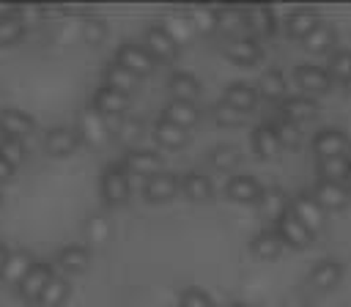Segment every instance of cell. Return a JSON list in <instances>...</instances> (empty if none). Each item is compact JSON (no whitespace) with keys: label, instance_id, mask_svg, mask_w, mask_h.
Wrapping results in <instances>:
<instances>
[{"label":"cell","instance_id":"4316f807","mask_svg":"<svg viewBox=\"0 0 351 307\" xmlns=\"http://www.w3.org/2000/svg\"><path fill=\"white\" fill-rule=\"evenodd\" d=\"M167 85H170L173 99H181V101H192L195 104V99L200 96V79L195 74H189V71H173Z\"/></svg>","mask_w":351,"mask_h":307},{"label":"cell","instance_id":"681fc988","mask_svg":"<svg viewBox=\"0 0 351 307\" xmlns=\"http://www.w3.org/2000/svg\"><path fill=\"white\" fill-rule=\"evenodd\" d=\"M41 16H44V8H41V5H36V3H30V5H19V19H22L25 27H30L33 22H38Z\"/></svg>","mask_w":351,"mask_h":307},{"label":"cell","instance_id":"d6986e66","mask_svg":"<svg viewBox=\"0 0 351 307\" xmlns=\"http://www.w3.org/2000/svg\"><path fill=\"white\" fill-rule=\"evenodd\" d=\"M318 25H321V16H318L313 8H296V11H291L288 19H285V33H288L291 38L304 41Z\"/></svg>","mask_w":351,"mask_h":307},{"label":"cell","instance_id":"836d02e7","mask_svg":"<svg viewBox=\"0 0 351 307\" xmlns=\"http://www.w3.org/2000/svg\"><path fill=\"white\" fill-rule=\"evenodd\" d=\"M285 90H288V82L280 69H269L261 74V82H258L261 96H266L269 101H280V99H285Z\"/></svg>","mask_w":351,"mask_h":307},{"label":"cell","instance_id":"816d5d0a","mask_svg":"<svg viewBox=\"0 0 351 307\" xmlns=\"http://www.w3.org/2000/svg\"><path fill=\"white\" fill-rule=\"evenodd\" d=\"M16 14H19V5H16V3H0V19L16 16Z\"/></svg>","mask_w":351,"mask_h":307},{"label":"cell","instance_id":"b9f144b4","mask_svg":"<svg viewBox=\"0 0 351 307\" xmlns=\"http://www.w3.org/2000/svg\"><path fill=\"white\" fill-rule=\"evenodd\" d=\"M162 27H165V30H167L178 44H184V41L189 38V33L195 30V27H192V22H189L186 16H178V14H167V16H165V22H162Z\"/></svg>","mask_w":351,"mask_h":307},{"label":"cell","instance_id":"ee69618b","mask_svg":"<svg viewBox=\"0 0 351 307\" xmlns=\"http://www.w3.org/2000/svg\"><path fill=\"white\" fill-rule=\"evenodd\" d=\"M22 33H25V25H22L19 14L16 16H8V19H0V47H8L14 41H19Z\"/></svg>","mask_w":351,"mask_h":307},{"label":"cell","instance_id":"ab89813d","mask_svg":"<svg viewBox=\"0 0 351 307\" xmlns=\"http://www.w3.org/2000/svg\"><path fill=\"white\" fill-rule=\"evenodd\" d=\"M271 126H274V132H277L282 148H299V145H302V129H299V123H293V121H288V118L280 115Z\"/></svg>","mask_w":351,"mask_h":307},{"label":"cell","instance_id":"f546056e","mask_svg":"<svg viewBox=\"0 0 351 307\" xmlns=\"http://www.w3.org/2000/svg\"><path fill=\"white\" fill-rule=\"evenodd\" d=\"M181 192L192 200V203H206L211 200L214 195V186H211V178L206 173H186L181 178Z\"/></svg>","mask_w":351,"mask_h":307},{"label":"cell","instance_id":"d4e9b609","mask_svg":"<svg viewBox=\"0 0 351 307\" xmlns=\"http://www.w3.org/2000/svg\"><path fill=\"white\" fill-rule=\"evenodd\" d=\"M280 148H282V143H280V137H277V132H274L271 123H261L252 132V151L261 159H274L280 154Z\"/></svg>","mask_w":351,"mask_h":307},{"label":"cell","instance_id":"603a6c76","mask_svg":"<svg viewBox=\"0 0 351 307\" xmlns=\"http://www.w3.org/2000/svg\"><path fill=\"white\" fill-rule=\"evenodd\" d=\"M244 19H247V30L255 33V36H271L277 30V19H274V11L269 5H250L244 8Z\"/></svg>","mask_w":351,"mask_h":307},{"label":"cell","instance_id":"db71d44e","mask_svg":"<svg viewBox=\"0 0 351 307\" xmlns=\"http://www.w3.org/2000/svg\"><path fill=\"white\" fill-rule=\"evenodd\" d=\"M346 189H348V195H351V170H348V175H346Z\"/></svg>","mask_w":351,"mask_h":307},{"label":"cell","instance_id":"e0dca14e","mask_svg":"<svg viewBox=\"0 0 351 307\" xmlns=\"http://www.w3.org/2000/svg\"><path fill=\"white\" fill-rule=\"evenodd\" d=\"M225 195L236 203H255V200H261L263 189L255 175H230L225 184Z\"/></svg>","mask_w":351,"mask_h":307},{"label":"cell","instance_id":"f6af8a7d","mask_svg":"<svg viewBox=\"0 0 351 307\" xmlns=\"http://www.w3.org/2000/svg\"><path fill=\"white\" fill-rule=\"evenodd\" d=\"M211 164H214L217 170H233V167L239 164V151H236L233 145H219V148H214V154H211Z\"/></svg>","mask_w":351,"mask_h":307},{"label":"cell","instance_id":"4fadbf2b","mask_svg":"<svg viewBox=\"0 0 351 307\" xmlns=\"http://www.w3.org/2000/svg\"><path fill=\"white\" fill-rule=\"evenodd\" d=\"M293 79H296V85H299L304 93H324V90L332 88V77H329V71L321 69V66H310V63L296 66Z\"/></svg>","mask_w":351,"mask_h":307},{"label":"cell","instance_id":"5b68a950","mask_svg":"<svg viewBox=\"0 0 351 307\" xmlns=\"http://www.w3.org/2000/svg\"><path fill=\"white\" fill-rule=\"evenodd\" d=\"M291 211L296 214V219H299L313 236L321 233L324 225H326V211L318 206V200H315L310 192H302V195L291 197Z\"/></svg>","mask_w":351,"mask_h":307},{"label":"cell","instance_id":"ac0fdd59","mask_svg":"<svg viewBox=\"0 0 351 307\" xmlns=\"http://www.w3.org/2000/svg\"><path fill=\"white\" fill-rule=\"evenodd\" d=\"M258 206H261L263 219H269V222H274V225L291 211V200H288V195H285L280 186H269V189H263Z\"/></svg>","mask_w":351,"mask_h":307},{"label":"cell","instance_id":"f35d334b","mask_svg":"<svg viewBox=\"0 0 351 307\" xmlns=\"http://www.w3.org/2000/svg\"><path fill=\"white\" fill-rule=\"evenodd\" d=\"M329 77L332 79H340V82H351V52L348 49H335L332 58H329V66H326Z\"/></svg>","mask_w":351,"mask_h":307},{"label":"cell","instance_id":"2e32d148","mask_svg":"<svg viewBox=\"0 0 351 307\" xmlns=\"http://www.w3.org/2000/svg\"><path fill=\"white\" fill-rule=\"evenodd\" d=\"M178 186H181V178H176L173 173H156V175H151L145 181L143 195L151 203H165V200H173L176 197Z\"/></svg>","mask_w":351,"mask_h":307},{"label":"cell","instance_id":"f1b7e54d","mask_svg":"<svg viewBox=\"0 0 351 307\" xmlns=\"http://www.w3.org/2000/svg\"><path fill=\"white\" fill-rule=\"evenodd\" d=\"M154 140H156L162 148L176 151V148H184V145H186L189 134H186V129H181V126H176V123H170V121H165V118H159V121L154 123Z\"/></svg>","mask_w":351,"mask_h":307},{"label":"cell","instance_id":"e575fe53","mask_svg":"<svg viewBox=\"0 0 351 307\" xmlns=\"http://www.w3.org/2000/svg\"><path fill=\"white\" fill-rule=\"evenodd\" d=\"M104 85H107V88H115V90H121V93L129 96V93L137 88V77L112 60V63H107V69H104Z\"/></svg>","mask_w":351,"mask_h":307},{"label":"cell","instance_id":"ba28073f","mask_svg":"<svg viewBox=\"0 0 351 307\" xmlns=\"http://www.w3.org/2000/svg\"><path fill=\"white\" fill-rule=\"evenodd\" d=\"M90 110L99 112L101 118H123V112L129 110V96L115 90V88H96L93 99H90Z\"/></svg>","mask_w":351,"mask_h":307},{"label":"cell","instance_id":"4dcf8cb0","mask_svg":"<svg viewBox=\"0 0 351 307\" xmlns=\"http://www.w3.org/2000/svg\"><path fill=\"white\" fill-rule=\"evenodd\" d=\"M282 247H285V244H282V238L277 236V230H261V233L250 241L252 255L261 258V260H274V258H280Z\"/></svg>","mask_w":351,"mask_h":307},{"label":"cell","instance_id":"8992f818","mask_svg":"<svg viewBox=\"0 0 351 307\" xmlns=\"http://www.w3.org/2000/svg\"><path fill=\"white\" fill-rule=\"evenodd\" d=\"M351 151V140L346 132L340 129H321L313 137V154L318 159H337V156H348Z\"/></svg>","mask_w":351,"mask_h":307},{"label":"cell","instance_id":"6da1fadb","mask_svg":"<svg viewBox=\"0 0 351 307\" xmlns=\"http://www.w3.org/2000/svg\"><path fill=\"white\" fill-rule=\"evenodd\" d=\"M129 178H132V175L123 170V164L107 167V170L101 173V178H99L101 200H104L107 206H121V203H126L129 195H132V181H129Z\"/></svg>","mask_w":351,"mask_h":307},{"label":"cell","instance_id":"7402d4cb","mask_svg":"<svg viewBox=\"0 0 351 307\" xmlns=\"http://www.w3.org/2000/svg\"><path fill=\"white\" fill-rule=\"evenodd\" d=\"M217 30L228 38H239L247 30V19H244V8L239 5H222L217 8Z\"/></svg>","mask_w":351,"mask_h":307},{"label":"cell","instance_id":"9c48e42d","mask_svg":"<svg viewBox=\"0 0 351 307\" xmlns=\"http://www.w3.org/2000/svg\"><path fill=\"white\" fill-rule=\"evenodd\" d=\"M274 230H277V236L282 238V244H285V247H293V249H307L310 241L315 238V236L296 219L293 211H288V214L274 225Z\"/></svg>","mask_w":351,"mask_h":307},{"label":"cell","instance_id":"30bf717a","mask_svg":"<svg viewBox=\"0 0 351 307\" xmlns=\"http://www.w3.org/2000/svg\"><path fill=\"white\" fill-rule=\"evenodd\" d=\"M222 52H225L228 60H233V63H239V66H252V63H258V58H261V47H258V41H255L252 36L225 38Z\"/></svg>","mask_w":351,"mask_h":307},{"label":"cell","instance_id":"d590c367","mask_svg":"<svg viewBox=\"0 0 351 307\" xmlns=\"http://www.w3.org/2000/svg\"><path fill=\"white\" fill-rule=\"evenodd\" d=\"M348 170H351V159H348V156H337V159H318V181L346 184Z\"/></svg>","mask_w":351,"mask_h":307},{"label":"cell","instance_id":"7dc6e473","mask_svg":"<svg viewBox=\"0 0 351 307\" xmlns=\"http://www.w3.org/2000/svg\"><path fill=\"white\" fill-rule=\"evenodd\" d=\"M82 36H85V41H90V44H101L104 36H107V27H104V22H101L99 16H85V22H82Z\"/></svg>","mask_w":351,"mask_h":307},{"label":"cell","instance_id":"f907efd6","mask_svg":"<svg viewBox=\"0 0 351 307\" xmlns=\"http://www.w3.org/2000/svg\"><path fill=\"white\" fill-rule=\"evenodd\" d=\"M14 170H16V167H14L11 162H5V159L0 156V184H5V181H8L11 175H14Z\"/></svg>","mask_w":351,"mask_h":307},{"label":"cell","instance_id":"bcb514c9","mask_svg":"<svg viewBox=\"0 0 351 307\" xmlns=\"http://www.w3.org/2000/svg\"><path fill=\"white\" fill-rule=\"evenodd\" d=\"M0 156L5 162H11L14 167L22 164V159H25V143L22 140H14V137H3L0 140Z\"/></svg>","mask_w":351,"mask_h":307},{"label":"cell","instance_id":"8fae6325","mask_svg":"<svg viewBox=\"0 0 351 307\" xmlns=\"http://www.w3.org/2000/svg\"><path fill=\"white\" fill-rule=\"evenodd\" d=\"M80 145V132L71 126H52L44 134V151L49 156H69Z\"/></svg>","mask_w":351,"mask_h":307},{"label":"cell","instance_id":"484cf974","mask_svg":"<svg viewBox=\"0 0 351 307\" xmlns=\"http://www.w3.org/2000/svg\"><path fill=\"white\" fill-rule=\"evenodd\" d=\"M55 260H58V266H60L63 271L80 274V271H85L88 263H90V249L82 247V244H69V247H63V249L58 252Z\"/></svg>","mask_w":351,"mask_h":307},{"label":"cell","instance_id":"8d00e7d4","mask_svg":"<svg viewBox=\"0 0 351 307\" xmlns=\"http://www.w3.org/2000/svg\"><path fill=\"white\" fill-rule=\"evenodd\" d=\"M69 293H71V282H69L63 274H55V277L49 280V285L44 288L38 304H41V307H60V304L69 299Z\"/></svg>","mask_w":351,"mask_h":307},{"label":"cell","instance_id":"52a82bcc","mask_svg":"<svg viewBox=\"0 0 351 307\" xmlns=\"http://www.w3.org/2000/svg\"><path fill=\"white\" fill-rule=\"evenodd\" d=\"M123 170L129 175H143L145 181L156 173H162V156L156 151H148V148H129L121 159Z\"/></svg>","mask_w":351,"mask_h":307},{"label":"cell","instance_id":"5bb4252c","mask_svg":"<svg viewBox=\"0 0 351 307\" xmlns=\"http://www.w3.org/2000/svg\"><path fill=\"white\" fill-rule=\"evenodd\" d=\"M313 197L318 200V206L324 211H340L348 206L351 195L346 189V184H335V181H318L313 189Z\"/></svg>","mask_w":351,"mask_h":307},{"label":"cell","instance_id":"3957f363","mask_svg":"<svg viewBox=\"0 0 351 307\" xmlns=\"http://www.w3.org/2000/svg\"><path fill=\"white\" fill-rule=\"evenodd\" d=\"M52 277H55L52 263H41V260H36V263L30 266V271L22 277V282L16 285L19 299L27 302V304H38V299H41V293H44V288L49 285Z\"/></svg>","mask_w":351,"mask_h":307},{"label":"cell","instance_id":"9f6ffc18","mask_svg":"<svg viewBox=\"0 0 351 307\" xmlns=\"http://www.w3.org/2000/svg\"><path fill=\"white\" fill-rule=\"evenodd\" d=\"M230 307H247V304H230Z\"/></svg>","mask_w":351,"mask_h":307},{"label":"cell","instance_id":"277c9868","mask_svg":"<svg viewBox=\"0 0 351 307\" xmlns=\"http://www.w3.org/2000/svg\"><path fill=\"white\" fill-rule=\"evenodd\" d=\"M143 47L154 55V60L156 63H173L176 58H178V41L162 27V25H151L148 30H145V36H143Z\"/></svg>","mask_w":351,"mask_h":307},{"label":"cell","instance_id":"ffe728a7","mask_svg":"<svg viewBox=\"0 0 351 307\" xmlns=\"http://www.w3.org/2000/svg\"><path fill=\"white\" fill-rule=\"evenodd\" d=\"M162 118L170 121V123H176V126H181V129H192V126L200 121V110H197V104H192V101L170 99V101L165 104V110H162Z\"/></svg>","mask_w":351,"mask_h":307},{"label":"cell","instance_id":"60d3db41","mask_svg":"<svg viewBox=\"0 0 351 307\" xmlns=\"http://www.w3.org/2000/svg\"><path fill=\"white\" fill-rule=\"evenodd\" d=\"M189 22L200 33H214L217 30V5H200L189 11Z\"/></svg>","mask_w":351,"mask_h":307},{"label":"cell","instance_id":"9a60e30c","mask_svg":"<svg viewBox=\"0 0 351 307\" xmlns=\"http://www.w3.org/2000/svg\"><path fill=\"white\" fill-rule=\"evenodd\" d=\"M33 129H36L33 115H27V112H22V110H14V107L0 110V132H3V137L22 140V137L33 134Z\"/></svg>","mask_w":351,"mask_h":307},{"label":"cell","instance_id":"83f0119b","mask_svg":"<svg viewBox=\"0 0 351 307\" xmlns=\"http://www.w3.org/2000/svg\"><path fill=\"white\" fill-rule=\"evenodd\" d=\"M318 115V101L310 99V96H291L282 101V118L293 121V123H302V121H310Z\"/></svg>","mask_w":351,"mask_h":307},{"label":"cell","instance_id":"7a4b0ae2","mask_svg":"<svg viewBox=\"0 0 351 307\" xmlns=\"http://www.w3.org/2000/svg\"><path fill=\"white\" fill-rule=\"evenodd\" d=\"M115 63L123 66L126 71H132L134 77H145L156 69V60L154 55L143 47V44H134V41H123L118 49H115Z\"/></svg>","mask_w":351,"mask_h":307},{"label":"cell","instance_id":"11a10c76","mask_svg":"<svg viewBox=\"0 0 351 307\" xmlns=\"http://www.w3.org/2000/svg\"><path fill=\"white\" fill-rule=\"evenodd\" d=\"M346 90H348V96H351V82H348V85H346Z\"/></svg>","mask_w":351,"mask_h":307},{"label":"cell","instance_id":"d6a6232c","mask_svg":"<svg viewBox=\"0 0 351 307\" xmlns=\"http://www.w3.org/2000/svg\"><path fill=\"white\" fill-rule=\"evenodd\" d=\"M107 123L112 126V132H115V140H118V143L134 145V143L143 137V121H140V118H134V115L107 118Z\"/></svg>","mask_w":351,"mask_h":307},{"label":"cell","instance_id":"cb8c5ba5","mask_svg":"<svg viewBox=\"0 0 351 307\" xmlns=\"http://www.w3.org/2000/svg\"><path fill=\"white\" fill-rule=\"evenodd\" d=\"M340 277H343V263L329 258V260H321V263L313 266V271H310V285L318 288V291H332V288L340 282Z\"/></svg>","mask_w":351,"mask_h":307},{"label":"cell","instance_id":"74e56055","mask_svg":"<svg viewBox=\"0 0 351 307\" xmlns=\"http://www.w3.org/2000/svg\"><path fill=\"white\" fill-rule=\"evenodd\" d=\"M335 41H337L335 27L326 25V22H321V25L304 38V49H307V52H329V49L335 47Z\"/></svg>","mask_w":351,"mask_h":307},{"label":"cell","instance_id":"44dd1931","mask_svg":"<svg viewBox=\"0 0 351 307\" xmlns=\"http://www.w3.org/2000/svg\"><path fill=\"white\" fill-rule=\"evenodd\" d=\"M258 88L255 85H247V82H233V85H228L225 88V93H222V101L228 104V107H233V110H239V112H250L255 104H258Z\"/></svg>","mask_w":351,"mask_h":307},{"label":"cell","instance_id":"f5cc1de1","mask_svg":"<svg viewBox=\"0 0 351 307\" xmlns=\"http://www.w3.org/2000/svg\"><path fill=\"white\" fill-rule=\"evenodd\" d=\"M8 255H11V249H8L5 244H0V274H3V269H5V260H8Z\"/></svg>","mask_w":351,"mask_h":307},{"label":"cell","instance_id":"7bdbcfd3","mask_svg":"<svg viewBox=\"0 0 351 307\" xmlns=\"http://www.w3.org/2000/svg\"><path fill=\"white\" fill-rule=\"evenodd\" d=\"M178 307H214V299L203 288H181L178 291Z\"/></svg>","mask_w":351,"mask_h":307},{"label":"cell","instance_id":"7c38bea8","mask_svg":"<svg viewBox=\"0 0 351 307\" xmlns=\"http://www.w3.org/2000/svg\"><path fill=\"white\" fill-rule=\"evenodd\" d=\"M77 132H80V140H85V143H90L93 148H99V145H104L107 137H110V123H107V118H101L99 112L85 110V112L80 115Z\"/></svg>","mask_w":351,"mask_h":307},{"label":"cell","instance_id":"1f68e13d","mask_svg":"<svg viewBox=\"0 0 351 307\" xmlns=\"http://www.w3.org/2000/svg\"><path fill=\"white\" fill-rule=\"evenodd\" d=\"M33 263H36V260L30 258V252H27V249H14V252L8 255V260H5V269H3L0 280L19 285V282H22V277L30 271V266H33Z\"/></svg>","mask_w":351,"mask_h":307},{"label":"cell","instance_id":"c3c4849f","mask_svg":"<svg viewBox=\"0 0 351 307\" xmlns=\"http://www.w3.org/2000/svg\"><path fill=\"white\" fill-rule=\"evenodd\" d=\"M214 112H217V121H219L222 126H239V123L244 121V112H239V110H233V107H228L225 101H219Z\"/></svg>","mask_w":351,"mask_h":307}]
</instances>
